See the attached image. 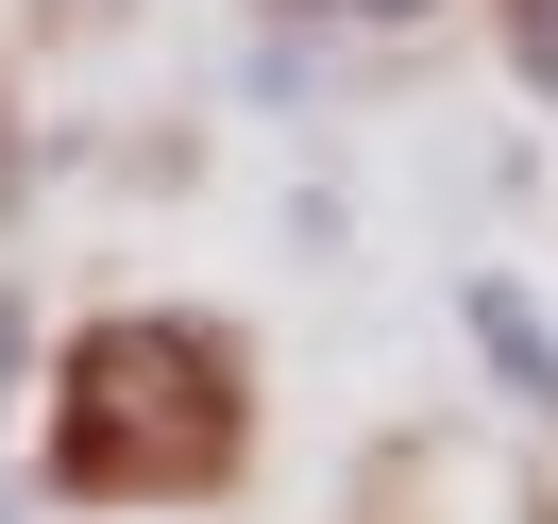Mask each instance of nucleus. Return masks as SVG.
<instances>
[{
  "label": "nucleus",
  "instance_id": "obj_1",
  "mask_svg": "<svg viewBox=\"0 0 558 524\" xmlns=\"http://www.w3.org/2000/svg\"><path fill=\"white\" fill-rule=\"evenodd\" d=\"M238 474V389L220 339L186 321H102L69 355V423H51V490L69 508H186V490Z\"/></svg>",
  "mask_w": 558,
  "mask_h": 524
},
{
  "label": "nucleus",
  "instance_id": "obj_2",
  "mask_svg": "<svg viewBox=\"0 0 558 524\" xmlns=\"http://www.w3.org/2000/svg\"><path fill=\"white\" fill-rule=\"evenodd\" d=\"M457 321H474V355L508 373V406H558V339H542V305H524L508 271H474V288H457Z\"/></svg>",
  "mask_w": 558,
  "mask_h": 524
},
{
  "label": "nucleus",
  "instance_id": "obj_3",
  "mask_svg": "<svg viewBox=\"0 0 558 524\" xmlns=\"http://www.w3.org/2000/svg\"><path fill=\"white\" fill-rule=\"evenodd\" d=\"M508 51H524V85L558 102V0H508Z\"/></svg>",
  "mask_w": 558,
  "mask_h": 524
},
{
  "label": "nucleus",
  "instance_id": "obj_4",
  "mask_svg": "<svg viewBox=\"0 0 558 524\" xmlns=\"http://www.w3.org/2000/svg\"><path fill=\"white\" fill-rule=\"evenodd\" d=\"M17 373H35V305L0 288V406H17Z\"/></svg>",
  "mask_w": 558,
  "mask_h": 524
},
{
  "label": "nucleus",
  "instance_id": "obj_5",
  "mask_svg": "<svg viewBox=\"0 0 558 524\" xmlns=\"http://www.w3.org/2000/svg\"><path fill=\"white\" fill-rule=\"evenodd\" d=\"M355 17H423V0H355Z\"/></svg>",
  "mask_w": 558,
  "mask_h": 524
}]
</instances>
